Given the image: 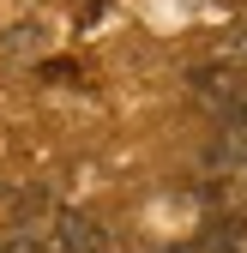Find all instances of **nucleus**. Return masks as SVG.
Returning a JSON list of instances; mask_svg holds the SVG:
<instances>
[{
  "instance_id": "obj_1",
  "label": "nucleus",
  "mask_w": 247,
  "mask_h": 253,
  "mask_svg": "<svg viewBox=\"0 0 247 253\" xmlns=\"http://www.w3.org/2000/svg\"><path fill=\"white\" fill-rule=\"evenodd\" d=\"M54 241H60V253H115V241L79 211H54Z\"/></svg>"
}]
</instances>
